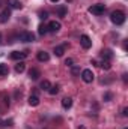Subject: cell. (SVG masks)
<instances>
[{
    "label": "cell",
    "instance_id": "obj_27",
    "mask_svg": "<svg viewBox=\"0 0 128 129\" xmlns=\"http://www.w3.org/2000/svg\"><path fill=\"white\" fill-rule=\"evenodd\" d=\"M122 114L127 117V116H128V108H124V110H122Z\"/></svg>",
    "mask_w": 128,
    "mask_h": 129
},
{
    "label": "cell",
    "instance_id": "obj_22",
    "mask_svg": "<svg viewBox=\"0 0 128 129\" xmlns=\"http://www.w3.org/2000/svg\"><path fill=\"white\" fill-rule=\"evenodd\" d=\"M48 93H50V95H53V96H54V95H57V93H59V86H51V87L48 89Z\"/></svg>",
    "mask_w": 128,
    "mask_h": 129
},
{
    "label": "cell",
    "instance_id": "obj_23",
    "mask_svg": "<svg viewBox=\"0 0 128 129\" xmlns=\"http://www.w3.org/2000/svg\"><path fill=\"white\" fill-rule=\"evenodd\" d=\"M71 74H72V75H78V74H80V68H78V66H74V64H72Z\"/></svg>",
    "mask_w": 128,
    "mask_h": 129
},
{
    "label": "cell",
    "instance_id": "obj_2",
    "mask_svg": "<svg viewBox=\"0 0 128 129\" xmlns=\"http://www.w3.org/2000/svg\"><path fill=\"white\" fill-rule=\"evenodd\" d=\"M104 11H105V6L104 5H101V3H98V5H92L91 8H89V12L91 14H94V15H102L104 14Z\"/></svg>",
    "mask_w": 128,
    "mask_h": 129
},
{
    "label": "cell",
    "instance_id": "obj_8",
    "mask_svg": "<svg viewBox=\"0 0 128 129\" xmlns=\"http://www.w3.org/2000/svg\"><path fill=\"white\" fill-rule=\"evenodd\" d=\"M9 18H11V11H9V9H5V11L0 12V23H2V24L8 23Z\"/></svg>",
    "mask_w": 128,
    "mask_h": 129
},
{
    "label": "cell",
    "instance_id": "obj_26",
    "mask_svg": "<svg viewBox=\"0 0 128 129\" xmlns=\"http://www.w3.org/2000/svg\"><path fill=\"white\" fill-rule=\"evenodd\" d=\"M65 64L66 66H72V59H66L65 60Z\"/></svg>",
    "mask_w": 128,
    "mask_h": 129
},
{
    "label": "cell",
    "instance_id": "obj_16",
    "mask_svg": "<svg viewBox=\"0 0 128 129\" xmlns=\"http://www.w3.org/2000/svg\"><path fill=\"white\" fill-rule=\"evenodd\" d=\"M65 47H66V45H62V47H56V48H54V54H56L57 57H62V56H63Z\"/></svg>",
    "mask_w": 128,
    "mask_h": 129
},
{
    "label": "cell",
    "instance_id": "obj_12",
    "mask_svg": "<svg viewBox=\"0 0 128 129\" xmlns=\"http://www.w3.org/2000/svg\"><path fill=\"white\" fill-rule=\"evenodd\" d=\"M62 107H63L65 110H69L72 107V99L71 98H63L62 99Z\"/></svg>",
    "mask_w": 128,
    "mask_h": 129
},
{
    "label": "cell",
    "instance_id": "obj_11",
    "mask_svg": "<svg viewBox=\"0 0 128 129\" xmlns=\"http://www.w3.org/2000/svg\"><path fill=\"white\" fill-rule=\"evenodd\" d=\"M101 57H102V60H110L113 57V53L110 50H102L101 51Z\"/></svg>",
    "mask_w": 128,
    "mask_h": 129
},
{
    "label": "cell",
    "instance_id": "obj_21",
    "mask_svg": "<svg viewBox=\"0 0 128 129\" xmlns=\"http://www.w3.org/2000/svg\"><path fill=\"white\" fill-rule=\"evenodd\" d=\"M50 87H51V84H50L48 80H44V81L41 83V89H42V90H48Z\"/></svg>",
    "mask_w": 128,
    "mask_h": 129
},
{
    "label": "cell",
    "instance_id": "obj_17",
    "mask_svg": "<svg viewBox=\"0 0 128 129\" xmlns=\"http://www.w3.org/2000/svg\"><path fill=\"white\" fill-rule=\"evenodd\" d=\"M24 69H26V64L23 63V62H18V63L15 64V72H17V74L24 72Z\"/></svg>",
    "mask_w": 128,
    "mask_h": 129
},
{
    "label": "cell",
    "instance_id": "obj_3",
    "mask_svg": "<svg viewBox=\"0 0 128 129\" xmlns=\"http://www.w3.org/2000/svg\"><path fill=\"white\" fill-rule=\"evenodd\" d=\"M94 72L91 71V69H84L83 72H81V80L84 81V83H92L94 81Z\"/></svg>",
    "mask_w": 128,
    "mask_h": 129
},
{
    "label": "cell",
    "instance_id": "obj_19",
    "mask_svg": "<svg viewBox=\"0 0 128 129\" xmlns=\"http://www.w3.org/2000/svg\"><path fill=\"white\" fill-rule=\"evenodd\" d=\"M98 66H101V68H102V69H105V71H109V69L112 68V64H110V60H102V62L98 64Z\"/></svg>",
    "mask_w": 128,
    "mask_h": 129
},
{
    "label": "cell",
    "instance_id": "obj_30",
    "mask_svg": "<svg viewBox=\"0 0 128 129\" xmlns=\"http://www.w3.org/2000/svg\"><path fill=\"white\" fill-rule=\"evenodd\" d=\"M0 44H2V35H0Z\"/></svg>",
    "mask_w": 128,
    "mask_h": 129
},
{
    "label": "cell",
    "instance_id": "obj_15",
    "mask_svg": "<svg viewBox=\"0 0 128 129\" xmlns=\"http://www.w3.org/2000/svg\"><path fill=\"white\" fill-rule=\"evenodd\" d=\"M29 104H30L32 107H38V105H39V98L36 96V95H32V96L29 98Z\"/></svg>",
    "mask_w": 128,
    "mask_h": 129
},
{
    "label": "cell",
    "instance_id": "obj_29",
    "mask_svg": "<svg viewBox=\"0 0 128 129\" xmlns=\"http://www.w3.org/2000/svg\"><path fill=\"white\" fill-rule=\"evenodd\" d=\"M77 129H84V126H80V128H77Z\"/></svg>",
    "mask_w": 128,
    "mask_h": 129
},
{
    "label": "cell",
    "instance_id": "obj_5",
    "mask_svg": "<svg viewBox=\"0 0 128 129\" xmlns=\"http://www.w3.org/2000/svg\"><path fill=\"white\" fill-rule=\"evenodd\" d=\"M20 41H23V42H33L35 41V35L32 32H23L20 35Z\"/></svg>",
    "mask_w": 128,
    "mask_h": 129
},
{
    "label": "cell",
    "instance_id": "obj_13",
    "mask_svg": "<svg viewBox=\"0 0 128 129\" xmlns=\"http://www.w3.org/2000/svg\"><path fill=\"white\" fill-rule=\"evenodd\" d=\"M8 3H9L11 8H14V9H21V8H23V5H21L20 0H8Z\"/></svg>",
    "mask_w": 128,
    "mask_h": 129
},
{
    "label": "cell",
    "instance_id": "obj_14",
    "mask_svg": "<svg viewBox=\"0 0 128 129\" xmlns=\"http://www.w3.org/2000/svg\"><path fill=\"white\" fill-rule=\"evenodd\" d=\"M8 74H9V68H8V64L0 63V77H5V75H8Z\"/></svg>",
    "mask_w": 128,
    "mask_h": 129
},
{
    "label": "cell",
    "instance_id": "obj_9",
    "mask_svg": "<svg viewBox=\"0 0 128 129\" xmlns=\"http://www.w3.org/2000/svg\"><path fill=\"white\" fill-rule=\"evenodd\" d=\"M39 77H41V72H39L38 69L32 68V69L29 71V78H30V80H38Z\"/></svg>",
    "mask_w": 128,
    "mask_h": 129
},
{
    "label": "cell",
    "instance_id": "obj_4",
    "mask_svg": "<svg viewBox=\"0 0 128 129\" xmlns=\"http://www.w3.org/2000/svg\"><path fill=\"white\" fill-rule=\"evenodd\" d=\"M80 44H81V47H83L84 50H89V48L92 47V41H91V38H89L88 35H81V36H80Z\"/></svg>",
    "mask_w": 128,
    "mask_h": 129
},
{
    "label": "cell",
    "instance_id": "obj_6",
    "mask_svg": "<svg viewBox=\"0 0 128 129\" xmlns=\"http://www.w3.org/2000/svg\"><path fill=\"white\" fill-rule=\"evenodd\" d=\"M24 57H27V51H12L11 53V59L14 60H23Z\"/></svg>",
    "mask_w": 128,
    "mask_h": 129
},
{
    "label": "cell",
    "instance_id": "obj_1",
    "mask_svg": "<svg viewBox=\"0 0 128 129\" xmlns=\"http://www.w3.org/2000/svg\"><path fill=\"white\" fill-rule=\"evenodd\" d=\"M110 20H112V23H113V24L121 26V24H124V23H125V14H124L122 11H113V12H112V15H110Z\"/></svg>",
    "mask_w": 128,
    "mask_h": 129
},
{
    "label": "cell",
    "instance_id": "obj_24",
    "mask_svg": "<svg viewBox=\"0 0 128 129\" xmlns=\"http://www.w3.org/2000/svg\"><path fill=\"white\" fill-rule=\"evenodd\" d=\"M39 18H41V20H47V18H48V14H47L45 11H41V12H39Z\"/></svg>",
    "mask_w": 128,
    "mask_h": 129
},
{
    "label": "cell",
    "instance_id": "obj_7",
    "mask_svg": "<svg viewBox=\"0 0 128 129\" xmlns=\"http://www.w3.org/2000/svg\"><path fill=\"white\" fill-rule=\"evenodd\" d=\"M47 27H48V32L57 33L59 30H60V27H62V26H60V23H59V21H50Z\"/></svg>",
    "mask_w": 128,
    "mask_h": 129
},
{
    "label": "cell",
    "instance_id": "obj_10",
    "mask_svg": "<svg viewBox=\"0 0 128 129\" xmlns=\"http://www.w3.org/2000/svg\"><path fill=\"white\" fill-rule=\"evenodd\" d=\"M36 57H38V60H39V62H48V59H50L48 53H45V51H39Z\"/></svg>",
    "mask_w": 128,
    "mask_h": 129
},
{
    "label": "cell",
    "instance_id": "obj_18",
    "mask_svg": "<svg viewBox=\"0 0 128 129\" xmlns=\"http://www.w3.org/2000/svg\"><path fill=\"white\" fill-rule=\"evenodd\" d=\"M57 15L62 17V18L66 17V6H65V5H60V6L57 8Z\"/></svg>",
    "mask_w": 128,
    "mask_h": 129
},
{
    "label": "cell",
    "instance_id": "obj_25",
    "mask_svg": "<svg viewBox=\"0 0 128 129\" xmlns=\"http://www.w3.org/2000/svg\"><path fill=\"white\" fill-rule=\"evenodd\" d=\"M112 98H113L112 93H105V95H104V101H105V102H109V101H112Z\"/></svg>",
    "mask_w": 128,
    "mask_h": 129
},
{
    "label": "cell",
    "instance_id": "obj_28",
    "mask_svg": "<svg viewBox=\"0 0 128 129\" xmlns=\"http://www.w3.org/2000/svg\"><path fill=\"white\" fill-rule=\"evenodd\" d=\"M51 2H53V3H57V2H59V0H51Z\"/></svg>",
    "mask_w": 128,
    "mask_h": 129
},
{
    "label": "cell",
    "instance_id": "obj_20",
    "mask_svg": "<svg viewBox=\"0 0 128 129\" xmlns=\"http://www.w3.org/2000/svg\"><path fill=\"white\" fill-rule=\"evenodd\" d=\"M38 32H39V35H41V36H44L45 33L48 32V27H47V26H44V24H39V27H38Z\"/></svg>",
    "mask_w": 128,
    "mask_h": 129
}]
</instances>
